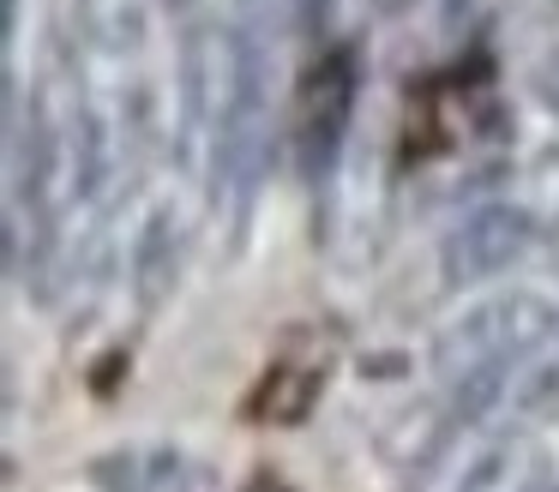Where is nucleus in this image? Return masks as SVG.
<instances>
[{"mask_svg":"<svg viewBox=\"0 0 559 492\" xmlns=\"http://www.w3.org/2000/svg\"><path fill=\"white\" fill-rule=\"evenodd\" d=\"M554 336H559V300L542 295V288H493V295L469 300L433 336V379L445 384V403L457 408V420H487L506 372Z\"/></svg>","mask_w":559,"mask_h":492,"instance_id":"obj_1","label":"nucleus"},{"mask_svg":"<svg viewBox=\"0 0 559 492\" xmlns=\"http://www.w3.org/2000/svg\"><path fill=\"white\" fill-rule=\"evenodd\" d=\"M535 240H542V223L506 192V199L475 204V211L451 228L445 247H439V271H445V283H493V276L511 271Z\"/></svg>","mask_w":559,"mask_h":492,"instance_id":"obj_2","label":"nucleus"},{"mask_svg":"<svg viewBox=\"0 0 559 492\" xmlns=\"http://www.w3.org/2000/svg\"><path fill=\"white\" fill-rule=\"evenodd\" d=\"M554 456L530 439V427H499L463 456L445 492H554Z\"/></svg>","mask_w":559,"mask_h":492,"instance_id":"obj_3","label":"nucleus"},{"mask_svg":"<svg viewBox=\"0 0 559 492\" xmlns=\"http://www.w3.org/2000/svg\"><path fill=\"white\" fill-rule=\"evenodd\" d=\"M554 415H559V336L506 372V384L493 391V408H487V427H535V420Z\"/></svg>","mask_w":559,"mask_h":492,"instance_id":"obj_4","label":"nucleus"},{"mask_svg":"<svg viewBox=\"0 0 559 492\" xmlns=\"http://www.w3.org/2000/svg\"><path fill=\"white\" fill-rule=\"evenodd\" d=\"M349 103H355V91H349V60L331 55L325 67L313 72V91H307V168H313V175H331V163H337Z\"/></svg>","mask_w":559,"mask_h":492,"instance_id":"obj_5","label":"nucleus"},{"mask_svg":"<svg viewBox=\"0 0 559 492\" xmlns=\"http://www.w3.org/2000/svg\"><path fill=\"white\" fill-rule=\"evenodd\" d=\"M79 36H85L97 55H139L145 43V0H73Z\"/></svg>","mask_w":559,"mask_h":492,"instance_id":"obj_6","label":"nucleus"},{"mask_svg":"<svg viewBox=\"0 0 559 492\" xmlns=\"http://www.w3.org/2000/svg\"><path fill=\"white\" fill-rule=\"evenodd\" d=\"M175 271H181V223L163 211V216H151V223H145V235H139V247H133L139 300L151 307L157 295H169V288H175Z\"/></svg>","mask_w":559,"mask_h":492,"instance_id":"obj_7","label":"nucleus"},{"mask_svg":"<svg viewBox=\"0 0 559 492\" xmlns=\"http://www.w3.org/2000/svg\"><path fill=\"white\" fill-rule=\"evenodd\" d=\"M91 475H97L103 492H157V487H169V480L181 475V456H169V451H121V456H103Z\"/></svg>","mask_w":559,"mask_h":492,"instance_id":"obj_8","label":"nucleus"},{"mask_svg":"<svg viewBox=\"0 0 559 492\" xmlns=\"http://www.w3.org/2000/svg\"><path fill=\"white\" fill-rule=\"evenodd\" d=\"M247 492H283V487H277V480H271V475H259V480H253V487H247Z\"/></svg>","mask_w":559,"mask_h":492,"instance_id":"obj_9","label":"nucleus"},{"mask_svg":"<svg viewBox=\"0 0 559 492\" xmlns=\"http://www.w3.org/2000/svg\"><path fill=\"white\" fill-rule=\"evenodd\" d=\"M13 7H19V0H7V19H13Z\"/></svg>","mask_w":559,"mask_h":492,"instance_id":"obj_10","label":"nucleus"},{"mask_svg":"<svg viewBox=\"0 0 559 492\" xmlns=\"http://www.w3.org/2000/svg\"><path fill=\"white\" fill-rule=\"evenodd\" d=\"M554 492H559V487H554Z\"/></svg>","mask_w":559,"mask_h":492,"instance_id":"obj_11","label":"nucleus"}]
</instances>
